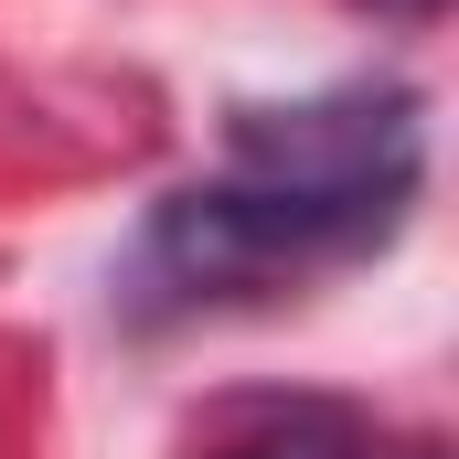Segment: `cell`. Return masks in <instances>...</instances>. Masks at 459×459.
<instances>
[{
	"mask_svg": "<svg viewBox=\"0 0 459 459\" xmlns=\"http://www.w3.org/2000/svg\"><path fill=\"white\" fill-rule=\"evenodd\" d=\"M363 11H385V22H438L449 0H363Z\"/></svg>",
	"mask_w": 459,
	"mask_h": 459,
	"instance_id": "3957f363",
	"label": "cell"
},
{
	"mask_svg": "<svg viewBox=\"0 0 459 459\" xmlns=\"http://www.w3.org/2000/svg\"><path fill=\"white\" fill-rule=\"evenodd\" d=\"M204 459H374V449H363V417L352 406L267 395V406H235L225 428L204 438Z\"/></svg>",
	"mask_w": 459,
	"mask_h": 459,
	"instance_id": "7a4b0ae2",
	"label": "cell"
},
{
	"mask_svg": "<svg viewBox=\"0 0 459 459\" xmlns=\"http://www.w3.org/2000/svg\"><path fill=\"white\" fill-rule=\"evenodd\" d=\"M417 171H428V117L406 86H321L299 108H235L225 182H193L139 225L128 310H204L299 278L321 256H363L374 235L406 225Z\"/></svg>",
	"mask_w": 459,
	"mask_h": 459,
	"instance_id": "6da1fadb",
	"label": "cell"
}]
</instances>
